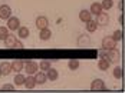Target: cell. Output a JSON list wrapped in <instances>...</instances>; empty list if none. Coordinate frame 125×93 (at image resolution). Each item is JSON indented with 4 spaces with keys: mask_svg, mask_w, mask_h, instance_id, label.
<instances>
[{
    "mask_svg": "<svg viewBox=\"0 0 125 93\" xmlns=\"http://www.w3.org/2000/svg\"><path fill=\"white\" fill-rule=\"evenodd\" d=\"M23 70H26L27 75H35L39 70V65L36 62H33V60H26L25 66H23Z\"/></svg>",
    "mask_w": 125,
    "mask_h": 93,
    "instance_id": "cell-1",
    "label": "cell"
},
{
    "mask_svg": "<svg viewBox=\"0 0 125 93\" xmlns=\"http://www.w3.org/2000/svg\"><path fill=\"white\" fill-rule=\"evenodd\" d=\"M106 59H108L111 63H116V62H119V59H121V53H119V50H116L115 47H114V49H109V50L106 52Z\"/></svg>",
    "mask_w": 125,
    "mask_h": 93,
    "instance_id": "cell-2",
    "label": "cell"
},
{
    "mask_svg": "<svg viewBox=\"0 0 125 93\" xmlns=\"http://www.w3.org/2000/svg\"><path fill=\"white\" fill-rule=\"evenodd\" d=\"M7 29L9 30H12V32H16L19 27H20V20H19V17H16V16H10L9 19H7Z\"/></svg>",
    "mask_w": 125,
    "mask_h": 93,
    "instance_id": "cell-3",
    "label": "cell"
},
{
    "mask_svg": "<svg viewBox=\"0 0 125 93\" xmlns=\"http://www.w3.org/2000/svg\"><path fill=\"white\" fill-rule=\"evenodd\" d=\"M101 46H102V49H106V50H109V49H114V47L116 46V42L112 39V36H105V37L102 39Z\"/></svg>",
    "mask_w": 125,
    "mask_h": 93,
    "instance_id": "cell-4",
    "label": "cell"
},
{
    "mask_svg": "<svg viewBox=\"0 0 125 93\" xmlns=\"http://www.w3.org/2000/svg\"><path fill=\"white\" fill-rule=\"evenodd\" d=\"M91 44V37L89 34H79L76 39V46L78 47H86Z\"/></svg>",
    "mask_w": 125,
    "mask_h": 93,
    "instance_id": "cell-5",
    "label": "cell"
},
{
    "mask_svg": "<svg viewBox=\"0 0 125 93\" xmlns=\"http://www.w3.org/2000/svg\"><path fill=\"white\" fill-rule=\"evenodd\" d=\"M109 14L105 13V12H101L98 16H96V23L99 25V26H108L109 25Z\"/></svg>",
    "mask_w": 125,
    "mask_h": 93,
    "instance_id": "cell-6",
    "label": "cell"
},
{
    "mask_svg": "<svg viewBox=\"0 0 125 93\" xmlns=\"http://www.w3.org/2000/svg\"><path fill=\"white\" fill-rule=\"evenodd\" d=\"M10 16H12V9H10V6L1 4V6H0V19H1V20H7Z\"/></svg>",
    "mask_w": 125,
    "mask_h": 93,
    "instance_id": "cell-7",
    "label": "cell"
},
{
    "mask_svg": "<svg viewBox=\"0 0 125 93\" xmlns=\"http://www.w3.org/2000/svg\"><path fill=\"white\" fill-rule=\"evenodd\" d=\"M35 23H36V27H38L39 30H42V29L49 27V19L46 16H39V17H36Z\"/></svg>",
    "mask_w": 125,
    "mask_h": 93,
    "instance_id": "cell-8",
    "label": "cell"
},
{
    "mask_svg": "<svg viewBox=\"0 0 125 93\" xmlns=\"http://www.w3.org/2000/svg\"><path fill=\"white\" fill-rule=\"evenodd\" d=\"M91 89L92 90H105L106 89V85L102 79H94L91 83Z\"/></svg>",
    "mask_w": 125,
    "mask_h": 93,
    "instance_id": "cell-9",
    "label": "cell"
},
{
    "mask_svg": "<svg viewBox=\"0 0 125 93\" xmlns=\"http://www.w3.org/2000/svg\"><path fill=\"white\" fill-rule=\"evenodd\" d=\"M0 73H1V76H9L12 73V65H10V62H1L0 63Z\"/></svg>",
    "mask_w": 125,
    "mask_h": 93,
    "instance_id": "cell-10",
    "label": "cell"
},
{
    "mask_svg": "<svg viewBox=\"0 0 125 93\" xmlns=\"http://www.w3.org/2000/svg\"><path fill=\"white\" fill-rule=\"evenodd\" d=\"M26 89H35L36 87V80H35V76L33 75H27L25 77V83H23Z\"/></svg>",
    "mask_w": 125,
    "mask_h": 93,
    "instance_id": "cell-11",
    "label": "cell"
},
{
    "mask_svg": "<svg viewBox=\"0 0 125 93\" xmlns=\"http://www.w3.org/2000/svg\"><path fill=\"white\" fill-rule=\"evenodd\" d=\"M12 72H16V73H19V72H22L23 70V66H25V62L23 60H20V59H14L12 63Z\"/></svg>",
    "mask_w": 125,
    "mask_h": 93,
    "instance_id": "cell-12",
    "label": "cell"
},
{
    "mask_svg": "<svg viewBox=\"0 0 125 93\" xmlns=\"http://www.w3.org/2000/svg\"><path fill=\"white\" fill-rule=\"evenodd\" d=\"M45 73H46V79L50 80V82H55V80H58V77H59L58 70H56V69H53V67H49Z\"/></svg>",
    "mask_w": 125,
    "mask_h": 93,
    "instance_id": "cell-13",
    "label": "cell"
},
{
    "mask_svg": "<svg viewBox=\"0 0 125 93\" xmlns=\"http://www.w3.org/2000/svg\"><path fill=\"white\" fill-rule=\"evenodd\" d=\"M29 34H30V30L25 26H20L17 29V39L23 40V39H27L29 37Z\"/></svg>",
    "mask_w": 125,
    "mask_h": 93,
    "instance_id": "cell-14",
    "label": "cell"
},
{
    "mask_svg": "<svg viewBox=\"0 0 125 93\" xmlns=\"http://www.w3.org/2000/svg\"><path fill=\"white\" fill-rule=\"evenodd\" d=\"M52 37V30H50L49 27H46V29H42L40 32H39V39L43 40V42H46V40H49Z\"/></svg>",
    "mask_w": 125,
    "mask_h": 93,
    "instance_id": "cell-15",
    "label": "cell"
},
{
    "mask_svg": "<svg viewBox=\"0 0 125 93\" xmlns=\"http://www.w3.org/2000/svg\"><path fill=\"white\" fill-rule=\"evenodd\" d=\"M109 66H111V62H109L106 57H101L99 60H98V67H99V70H102V72L108 70Z\"/></svg>",
    "mask_w": 125,
    "mask_h": 93,
    "instance_id": "cell-16",
    "label": "cell"
},
{
    "mask_svg": "<svg viewBox=\"0 0 125 93\" xmlns=\"http://www.w3.org/2000/svg\"><path fill=\"white\" fill-rule=\"evenodd\" d=\"M35 80H36V85H43V83H46V73H45V72H42V70H40V72H36V73H35Z\"/></svg>",
    "mask_w": 125,
    "mask_h": 93,
    "instance_id": "cell-17",
    "label": "cell"
},
{
    "mask_svg": "<svg viewBox=\"0 0 125 93\" xmlns=\"http://www.w3.org/2000/svg\"><path fill=\"white\" fill-rule=\"evenodd\" d=\"M85 25H86V32H89V33L96 32V30H98V27H99V25L96 23V20H92V19H91V20H88Z\"/></svg>",
    "mask_w": 125,
    "mask_h": 93,
    "instance_id": "cell-18",
    "label": "cell"
},
{
    "mask_svg": "<svg viewBox=\"0 0 125 93\" xmlns=\"http://www.w3.org/2000/svg\"><path fill=\"white\" fill-rule=\"evenodd\" d=\"M16 40H17V37H16L14 34H10V33H9V34H7V37L3 40V42H4V46H6V47H14Z\"/></svg>",
    "mask_w": 125,
    "mask_h": 93,
    "instance_id": "cell-19",
    "label": "cell"
},
{
    "mask_svg": "<svg viewBox=\"0 0 125 93\" xmlns=\"http://www.w3.org/2000/svg\"><path fill=\"white\" fill-rule=\"evenodd\" d=\"M91 19H92V14H91L89 10H85V9H83V10L79 12V20H81V22L86 23L88 20H91Z\"/></svg>",
    "mask_w": 125,
    "mask_h": 93,
    "instance_id": "cell-20",
    "label": "cell"
},
{
    "mask_svg": "<svg viewBox=\"0 0 125 93\" xmlns=\"http://www.w3.org/2000/svg\"><path fill=\"white\" fill-rule=\"evenodd\" d=\"M89 12H91V14H95V16H98V14L102 12V6H101V3H92L91 4V7H89Z\"/></svg>",
    "mask_w": 125,
    "mask_h": 93,
    "instance_id": "cell-21",
    "label": "cell"
},
{
    "mask_svg": "<svg viewBox=\"0 0 125 93\" xmlns=\"http://www.w3.org/2000/svg\"><path fill=\"white\" fill-rule=\"evenodd\" d=\"M112 75H114V77H115V79L121 80L122 77H124V69H122L121 66H115V67H114Z\"/></svg>",
    "mask_w": 125,
    "mask_h": 93,
    "instance_id": "cell-22",
    "label": "cell"
},
{
    "mask_svg": "<svg viewBox=\"0 0 125 93\" xmlns=\"http://www.w3.org/2000/svg\"><path fill=\"white\" fill-rule=\"evenodd\" d=\"M81 66V62L78 60V59H71L69 62H68V67L71 69V70H78Z\"/></svg>",
    "mask_w": 125,
    "mask_h": 93,
    "instance_id": "cell-23",
    "label": "cell"
},
{
    "mask_svg": "<svg viewBox=\"0 0 125 93\" xmlns=\"http://www.w3.org/2000/svg\"><path fill=\"white\" fill-rule=\"evenodd\" d=\"M25 77L26 76H23V75L19 72V73L14 76V85H16V86H23V83H25Z\"/></svg>",
    "mask_w": 125,
    "mask_h": 93,
    "instance_id": "cell-24",
    "label": "cell"
},
{
    "mask_svg": "<svg viewBox=\"0 0 125 93\" xmlns=\"http://www.w3.org/2000/svg\"><path fill=\"white\" fill-rule=\"evenodd\" d=\"M112 39L118 43V42H122V39H124V32L122 30H115L112 34Z\"/></svg>",
    "mask_w": 125,
    "mask_h": 93,
    "instance_id": "cell-25",
    "label": "cell"
},
{
    "mask_svg": "<svg viewBox=\"0 0 125 93\" xmlns=\"http://www.w3.org/2000/svg\"><path fill=\"white\" fill-rule=\"evenodd\" d=\"M101 6H102V10H109V9L114 6V1L112 0H102Z\"/></svg>",
    "mask_w": 125,
    "mask_h": 93,
    "instance_id": "cell-26",
    "label": "cell"
},
{
    "mask_svg": "<svg viewBox=\"0 0 125 93\" xmlns=\"http://www.w3.org/2000/svg\"><path fill=\"white\" fill-rule=\"evenodd\" d=\"M49 67H52V65H50L49 60H42V62H40V65H39V69H40L42 72H46Z\"/></svg>",
    "mask_w": 125,
    "mask_h": 93,
    "instance_id": "cell-27",
    "label": "cell"
},
{
    "mask_svg": "<svg viewBox=\"0 0 125 93\" xmlns=\"http://www.w3.org/2000/svg\"><path fill=\"white\" fill-rule=\"evenodd\" d=\"M9 29L4 26H0V40H4L6 37H7V34H9Z\"/></svg>",
    "mask_w": 125,
    "mask_h": 93,
    "instance_id": "cell-28",
    "label": "cell"
},
{
    "mask_svg": "<svg viewBox=\"0 0 125 93\" xmlns=\"http://www.w3.org/2000/svg\"><path fill=\"white\" fill-rule=\"evenodd\" d=\"M14 89V85H10V83H4L1 86V90H13Z\"/></svg>",
    "mask_w": 125,
    "mask_h": 93,
    "instance_id": "cell-29",
    "label": "cell"
},
{
    "mask_svg": "<svg viewBox=\"0 0 125 93\" xmlns=\"http://www.w3.org/2000/svg\"><path fill=\"white\" fill-rule=\"evenodd\" d=\"M14 47H16V49H23V47H25V44L22 43V40H20V39H17V40H16V43H14Z\"/></svg>",
    "mask_w": 125,
    "mask_h": 93,
    "instance_id": "cell-30",
    "label": "cell"
},
{
    "mask_svg": "<svg viewBox=\"0 0 125 93\" xmlns=\"http://www.w3.org/2000/svg\"><path fill=\"white\" fill-rule=\"evenodd\" d=\"M124 20H125V16H124V13H121V14H119V17H118V22H119V25H125Z\"/></svg>",
    "mask_w": 125,
    "mask_h": 93,
    "instance_id": "cell-31",
    "label": "cell"
},
{
    "mask_svg": "<svg viewBox=\"0 0 125 93\" xmlns=\"http://www.w3.org/2000/svg\"><path fill=\"white\" fill-rule=\"evenodd\" d=\"M106 52H108L106 49H101V50L98 52V53H99V56H101V57H106Z\"/></svg>",
    "mask_w": 125,
    "mask_h": 93,
    "instance_id": "cell-32",
    "label": "cell"
},
{
    "mask_svg": "<svg viewBox=\"0 0 125 93\" xmlns=\"http://www.w3.org/2000/svg\"><path fill=\"white\" fill-rule=\"evenodd\" d=\"M118 9H119V12H124V0H119V3H118Z\"/></svg>",
    "mask_w": 125,
    "mask_h": 93,
    "instance_id": "cell-33",
    "label": "cell"
},
{
    "mask_svg": "<svg viewBox=\"0 0 125 93\" xmlns=\"http://www.w3.org/2000/svg\"><path fill=\"white\" fill-rule=\"evenodd\" d=\"M0 76H1V73H0Z\"/></svg>",
    "mask_w": 125,
    "mask_h": 93,
    "instance_id": "cell-34",
    "label": "cell"
}]
</instances>
